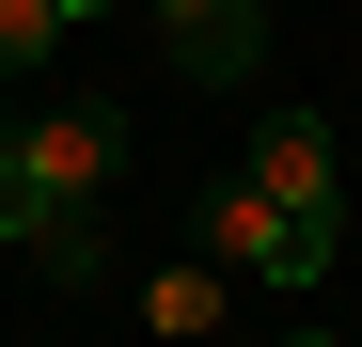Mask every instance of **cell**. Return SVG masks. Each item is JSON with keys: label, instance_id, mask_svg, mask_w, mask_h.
I'll return each mask as SVG.
<instances>
[{"label": "cell", "instance_id": "obj_1", "mask_svg": "<svg viewBox=\"0 0 362 347\" xmlns=\"http://www.w3.org/2000/svg\"><path fill=\"white\" fill-rule=\"evenodd\" d=\"M127 174V110H95V95H64V110H32V127H0V237H64V221H95V190Z\"/></svg>", "mask_w": 362, "mask_h": 347}, {"label": "cell", "instance_id": "obj_7", "mask_svg": "<svg viewBox=\"0 0 362 347\" xmlns=\"http://www.w3.org/2000/svg\"><path fill=\"white\" fill-rule=\"evenodd\" d=\"M64 16H110V0H64Z\"/></svg>", "mask_w": 362, "mask_h": 347}, {"label": "cell", "instance_id": "obj_5", "mask_svg": "<svg viewBox=\"0 0 362 347\" xmlns=\"http://www.w3.org/2000/svg\"><path fill=\"white\" fill-rule=\"evenodd\" d=\"M142 331H173V347H189V331H221V253L158 268V284H142Z\"/></svg>", "mask_w": 362, "mask_h": 347}, {"label": "cell", "instance_id": "obj_3", "mask_svg": "<svg viewBox=\"0 0 362 347\" xmlns=\"http://www.w3.org/2000/svg\"><path fill=\"white\" fill-rule=\"evenodd\" d=\"M252 190H268L284 221H315V237L346 221V190H331V127H315V110H268V127H252Z\"/></svg>", "mask_w": 362, "mask_h": 347}, {"label": "cell", "instance_id": "obj_6", "mask_svg": "<svg viewBox=\"0 0 362 347\" xmlns=\"http://www.w3.org/2000/svg\"><path fill=\"white\" fill-rule=\"evenodd\" d=\"M64 0H0V79H47V64H64Z\"/></svg>", "mask_w": 362, "mask_h": 347}, {"label": "cell", "instance_id": "obj_2", "mask_svg": "<svg viewBox=\"0 0 362 347\" xmlns=\"http://www.w3.org/2000/svg\"><path fill=\"white\" fill-rule=\"evenodd\" d=\"M205 253L252 268V284H315V268H331V237H315V221H284L252 174H236V190H205Z\"/></svg>", "mask_w": 362, "mask_h": 347}, {"label": "cell", "instance_id": "obj_4", "mask_svg": "<svg viewBox=\"0 0 362 347\" xmlns=\"http://www.w3.org/2000/svg\"><path fill=\"white\" fill-rule=\"evenodd\" d=\"M142 16H158V47H173V64H189V79H252V0H142Z\"/></svg>", "mask_w": 362, "mask_h": 347}, {"label": "cell", "instance_id": "obj_8", "mask_svg": "<svg viewBox=\"0 0 362 347\" xmlns=\"http://www.w3.org/2000/svg\"><path fill=\"white\" fill-rule=\"evenodd\" d=\"M284 347H331V331H284Z\"/></svg>", "mask_w": 362, "mask_h": 347}]
</instances>
